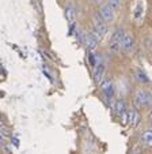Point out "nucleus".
<instances>
[{
    "mask_svg": "<svg viewBox=\"0 0 152 154\" xmlns=\"http://www.w3.org/2000/svg\"><path fill=\"white\" fill-rule=\"evenodd\" d=\"M133 101H135V105L137 108H148L152 104V94L148 90L140 87L135 91Z\"/></svg>",
    "mask_w": 152,
    "mask_h": 154,
    "instance_id": "obj_1",
    "label": "nucleus"
},
{
    "mask_svg": "<svg viewBox=\"0 0 152 154\" xmlns=\"http://www.w3.org/2000/svg\"><path fill=\"white\" fill-rule=\"evenodd\" d=\"M125 35V32H124L121 27H115L112 33V37H110L109 41V49L114 53H118L122 48V38Z\"/></svg>",
    "mask_w": 152,
    "mask_h": 154,
    "instance_id": "obj_2",
    "label": "nucleus"
},
{
    "mask_svg": "<svg viewBox=\"0 0 152 154\" xmlns=\"http://www.w3.org/2000/svg\"><path fill=\"white\" fill-rule=\"evenodd\" d=\"M92 32L99 38H103L107 33V23L100 17H97L92 19Z\"/></svg>",
    "mask_w": 152,
    "mask_h": 154,
    "instance_id": "obj_3",
    "label": "nucleus"
},
{
    "mask_svg": "<svg viewBox=\"0 0 152 154\" xmlns=\"http://www.w3.org/2000/svg\"><path fill=\"white\" fill-rule=\"evenodd\" d=\"M98 17H100L105 22H113L115 18V10L112 6H109L107 3H105L103 6H100L98 8Z\"/></svg>",
    "mask_w": 152,
    "mask_h": 154,
    "instance_id": "obj_4",
    "label": "nucleus"
},
{
    "mask_svg": "<svg viewBox=\"0 0 152 154\" xmlns=\"http://www.w3.org/2000/svg\"><path fill=\"white\" fill-rule=\"evenodd\" d=\"M100 86V91L103 94V97L107 100V101H112L113 97H114L115 93V89H114V85L110 79H103V81L99 83Z\"/></svg>",
    "mask_w": 152,
    "mask_h": 154,
    "instance_id": "obj_5",
    "label": "nucleus"
},
{
    "mask_svg": "<svg viewBox=\"0 0 152 154\" xmlns=\"http://www.w3.org/2000/svg\"><path fill=\"white\" fill-rule=\"evenodd\" d=\"M100 38L95 34L94 32L92 33H86V38H84V44H86V48L88 51H95L98 48V44H99Z\"/></svg>",
    "mask_w": 152,
    "mask_h": 154,
    "instance_id": "obj_6",
    "label": "nucleus"
},
{
    "mask_svg": "<svg viewBox=\"0 0 152 154\" xmlns=\"http://www.w3.org/2000/svg\"><path fill=\"white\" fill-rule=\"evenodd\" d=\"M140 120H141L140 113H139V111L136 109V106L128 108V124H130L135 128L140 124Z\"/></svg>",
    "mask_w": 152,
    "mask_h": 154,
    "instance_id": "obj_7",
    "label": "nucleus"
},
{
    "mask_svg": "<svg viewBox=\"0 0 152 154\" xmlns=\"http://www.w3.org/2000/svg\"><path fill=\"white\" fill-rule=\"evenodd\" d=\"M113 109H114L115 115H118L120 117H122L124 115L128 112V108H126L125 100H124V98H117L114 102H113Z\"/></svg>",
    "mask_w": 152,
    "mask_h": 154,
    "instance_id": "obj_8",
    "label": "nucleus"
},
{
    "mask_svg": "<svg viewBox=\"0 0 152 154\" xmlns=\"http://www.w3.org/2000/svg\"><path fill=\"white\" fill-rule=\"evenodd\" d=\"M105 64L103 63H98L97 66L94 67V81L97 82V83H100V82L103 81V76H105Z\"/></svg>",
    "mask_w": 152,
    "mask_h": 154,
    "instance_id": "obj_9",
    "label": "nucleus"
},
{
    "mask_svg": "<svg viewBox=\"0 0 152 154\" xmlns=\"http://www.w3.org/2000/svg\"><path fill=\"white\" fill-rule=\"evenodd\" d=\"M65 18H67V22L69 25H73L75 23V19H76V10H75L73 4H67L65 7Z\"/></svg>",
    "mask_w": 152,
    "mask_h": 154,
    "instance_id": "obj_10",
    "label": "nucleus"
},
{
    "mask_svg": "<svg viewBox=\"0 0 152 154\" xmlns=\"http://www.w3.org/2000/svg\"><path fill=\"white\" fill-rule=\"evenodd\" d=\"M133 48V37L129 34V33H125L122 38V49L125 52H130Z\"/></svg>",
    "mask_w": 152,
    "mask_h": 154,
    "instance_id": "obj_11",
    "label": "nucleus"
},
{
    "mask_svg": "<svg viewBox=\"0 0 152 154\" xmlns=\"http://www.w3.org/2000/svg\"><path fill=\"white\" fill-rule=\"evenodd\" d=\"M143 15H144V4L141 0H139L137 4H136V8H135V12H133V18H135L136 22H140L143 19Z\"/></svg>",
    "mask_w": 152,
    "mask_h": 154,
    "instance_id": "obj_12",
    "label": "nucleus"
},
{
    "mask_svg": "<svg viewBox=\"0 0 152 154\" xmlns=\"http://www.w3.org/2000/svg\"><path fill=\"white\" fill-rule=\"evenodd\" d=\"M141 142H143V145L152 146V128H149V130L143 132V135H141Z\"/></svg>",
    "mask_w": 152,
    "mask_h": 154,
    "instance_id": "obj_13",
    "label": "nucleus"
},
{
    "mask_svg": "<svg viewBox=\"0 0 152 154\" xmlns=\"http://www.w3.org/2000/svg\"><path fill=\"white\" fill-rule=\"evenodd\" d=\"M136 79L140 82H144V83H148L149 82V79L147 78V75L141 70H136Z\"/></svg>",
    "mask_w": 152,
    "mask_h": 154,
    "instance_id": "obj_14",
    "label": "nucleus"
},
{
    "mask_svg": "<svg viewBox=\"0 0 152 154\" xmlns=\"http://www.w3.org/2000/svg\"><path fill=\"white\" fill-rule=\"evenodd\" d=\"M106 3L109 4V6H112L115 11L121 8V0H106Z\"/></svg>",
    "mask_w": 152,
    "mask_h": 154,
    "instance_id": "obj_15",
    "label": "nucleus"
},
{
    "mask_svg": "<svg viewBox=\"0 0 152 154\" xmlns=\"http://www.w3.org/2000/svg\"><path fill=\"white\" fill-rule=\"evenodd\" d=\"M94 4H97L98 7H100V6H103L105 3H106V0H91Z\"/></svg>",
    "mask_w": 152,
    "mask_h": 154,
    "instance_id": "obj_16",
    "label": "nucleus"
},
{
    "mask_svg": "<svg viewBox=\"0 0 152 154\" xmlns=\"http://www.w3.org/2000/svg\"><path fill=\"white\" fill-rule=\"evenodd\" d=\"M88 59H90V63H91V66H92V68L97 66V61H95V57H94V55H88Z\"/></svg>",
    "mask_w": 152,
    "mask_h": 154,
    "instance_id": "obj_17",
    "label": "nucleus"
},
{
    "mask_svg": "<svg viewBox=\"0 0 152 154\" xmlns=\"http://www.w3.org/2000/svg\"><path fill=\"white\" fill-rule=\"evenodd\" d=\"M148 119H149V124H151V128H152V112L149 113V117H148Z\"/></svg>",
    "mask_w": 152,
    "mask_h": 154,
    "instance_id": "obj_18",
    "label": "nucleus"
}]
</instances>
